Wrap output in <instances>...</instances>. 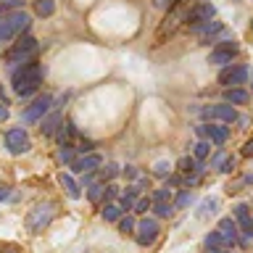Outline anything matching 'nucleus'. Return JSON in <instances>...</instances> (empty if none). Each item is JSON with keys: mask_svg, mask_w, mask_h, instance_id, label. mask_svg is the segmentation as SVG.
<instances>
[{"mask_svg": "<svg viewBox=\"0 0 253 253\" xmlns=\"http://www.w3.org/2000/svg\"><path fill=\"white\" fill-rule=\"evenodd\" d=\"M137 201H140V185H129V187L122 193V201H119V206H122L124 211H132Z\"/></svg>", "mask_w": 253, "mask_h": 253, "instance_id": "dca6fc26", "label": "nucleus"}, {"mask_svg": "<svg viewBox=\"0 0 253 253\" xmlns=\"http://www.w3.org/2000/svg\"><path fill=\"white\" fill-rule=\"evenodd\" d=\"M61 187L66 190V195L71 198V201H79V198H82V187L74 182L71 174H61Z\"/></svg>", "mask_w": 253, "mask_h": 253, "instance_id": "aec40b11", "label": "nucleus"}, {"mask_svg": "<svg viewBox=\"0 0 253 253\" xmlns=\"http://www.w3.org/2000/svg\"><path fill=\"white\" fill-rule=\"evenodd\" d=\"M50 108H53V98L50 95H37L35 98V103L24 111V122H42V119L50 114Z\"/></svg>", "mask_w": 253, "mask_h": 253, "instance_id": "9d476101", "label": "nucleus"}, {"mask_svg": "<svg viewBox=\"0 0 253 253\" xmlns=\"http://www.w3.org/2000/svg\"><path fill=\"white\" fill-rule=\"evenodd\" d=\"M179 166V171H185V174H190V171H201V169H198V161H195V158H182V161L177 164Z\"/></svg>", "mask_w": 253, "mask_h": 253, "instance_id": "c756f323", "label": "nucleus"}, {"mask_svg": "<svg viewBox=\"0 0 253 253\" xmlns=\"http://www.w3.org/2000/svg\"><path fill=\"white\" fill-rule=\"evenodd\" d=\"M153 174H156V177H169V174H171V164L169 161H158L153 166Z\"/></svg>", "mask_w": 253, "mask_h": 253, "instance_id": "2f4dec72", "label": "nucleus"}, {"mask_svg": "<svg viewBox=\"0 0 253 253\" xmlns=\"http://www.w3.org/2000/svg\"><path fill=\"white\" fill-rule=\"evenodd\" d=\"M213 16H216L213 5H211V3H203V0H198V3L193 5V11H190V16H187V24H190V27H198V24L211 21Z\"/></svg>", "mask_w": 253, "mask_h": 253, "instance_id": "2eb2a0df", "label": "nucleus"}, {"mask_svg": "<svg viewBox=\"0 0 253 253\" xmlns=\"http://www.w3.org/2000/svg\"><path fill=\"white\" fill-rule=\"evenodd\" d=\"M0 100L5 103V92H3V84H0Z\"/></svg>", "mask_w": 253, "mask_h": 253, "instance_id": "49530a36", "label": "nucleus"}, {"mask_svg": "<svg viewBox=\"0 0 253 253\" xmlns=\"http://www.w3.org/2000/svg\"><path fill=\"white\" fill-rule=\"evenodd\" d=\"M16 193H11V187H0V201H5V203H13L16 201Z\"/></svg>", "mask_w": 253, "mask_h": 253, "instance_id": "c9c22d12", "label": "nucleus"}, {"mask_svg": "<svg viewBox=\"0 0 253 253\" xmlns=\"http://www.w3.org/2000/svg\"><path fill=\"white\" fill-rule=\"evenodd\" d=\"M19 5H24V0H3V3H0V19L8 16L13 8H19Z\"/></svg>", "mask_w": 253, "mask_h": 253, "instance_id": "c85d7f7f", "label": "nucleus"}, {"mask_svg": "<svg viewBox=\"0 0 253 253\" xmlns=\"http://www.w3.org/2000/svg\"><path fill=\"white\" fill-rule=\"evenodd\" d=\"M40 84H42V66L37 61L21 63L19 69H13V92L19 98H29L32 92H37Z\"/></svg>", "mask_w": 253, "mask_h": 253, "instance_id": "f257e3e1", "label": "nucleus"}, {"mask_svg": "<svg viewBox=\"0 0 253 253\" xmlns=\"http://www.w3.org/2000/svg\"><path fill=\"white\" fill-rule=\"evenodd\" d=\"M209 253H232L229 248H213V251H209Z\"/></svg>", "mask_w": 253, "mask_h": 253, "instance_id": "a18cd8bd", "label": "nucleus"}, {"mask_svg": "<svg viewBox=\"0 0 253 253\" xmlns=\"http://www.w3.org/2000/svg\"><path fill=\"white\" fill-rule=\"evenodd\" d=\"M203 245H206V251H213V248H227L219 232H209V235H206V240H203Z\"/></svg>", "mask_w": 253, "mask_h": 253, "instance_id": "b1692460", "label": "nucleus"}, {"mask_svg": "<svg viewBox=\"0 0 253 253\" xmlns=\"http://www.w3.org/2000/svg\"><path fill=\"white\" fill-rule=\"evenodd\" d=\"M124 174H126L129 179H137V177H140V174H137V166H124Z\"/></svg>", "mask_w": 253, "mask_h": 253, "instance_id": "a19ab883", "label": "nucleus"}, {"mask_svg": "<svg viewBox=\"0 0 253 253\" xmlns=\"http://www.w3.org/2000/svg\"><path fill=\"white\" fill-rule=\"evenodd\" d=\"M211 153V145L206 140H201V142H195V150H193V156H195V161H203L206 156Z\"/></svg>", "mask_w": 253, "mask_h": 253, "instance_id": "bb28decb", "label": "nucleus"}, {"mask_svg": "<svg viewBox=\"0 0 253 253\" xmlns=\"http://www.w3.org/2000/svg\"><path fill=\"white\" fill-rule=\"evenodd\" d=\"M40 124H42V126H40V129H42V134H53V132H55V126L61 124V111H58V106H53V108H50V114H47Z\"/></svg>", "mask_w": 253, "mask_h": 253, "instance_id": "f3484780", "label": "nucleus"}, {"mask_svg": "<svg viewBox=\"0 0 253 253\" xmlns=\"http://www.w3.org/2000/svg\"><path fill=\"white\" fill-rule=\"evenodd\" d=\"M103 166V158L98 153H84L71 161V171L74 174H90V171H98Z\"/></svg>", "mask_w": 253, "mask_h": 253, "instance_id": "f8f14e48", "label": "nucleus"}, {"mask_svg": "<svg viewBox=\"0 0 253 253\" xmlns=\"http://www.w3.org/2000/svg\"><path fill=\"white\" fill-rule=\"evenodd\" d=\"M216 232L221 235V240H224L227 248H232L235 243H240V227H237V221L232 216H224L219 221V227H216Z\"/></svg>", "mask_w": 253, "mask_h": 253, "instance_id": "4468645a", "label": "nucleus"}, {"mask_svg": "<svg viewBox=\"0 0 253 253\" xmlns=\"http://www.w3.org/2000/svg\"><path fill=\"white\" fill-rule=\"evenodd\" d=\"M100 213H103V219H106V221H119V219L124 216V209L119 203H106Z\"/></svg>", "mask_w": 253, "mask_h": 253, "instance_id": "412c9836", "label": "nucleus"}, {"mask_svg": "<svg viewBox=\"0 0 253 253\" xmlns=\"http://www.w3.org/2000/svg\"><path fill=\"white\" fill-rule=\"evenodd\" d=\"M198 3V0H174V3L169 5V11H166V19L161 21V27H158V35H171V32H177L179 24L187 21L190 11H193V5Z\"/></svg>", "mask_w": 253, "mask_h": 253, "instance_id": "f03ea898", "label": "nucleus"}, {"mask_svg": "<svg viewBox=\"0 0 253 253\" xmlns=\"http://www.w3.org/2000/svg\"><path fill=\"white\" fill-rule=\"evenodd\" d=\"M221 29V24L216 21V19H211V21H206V24H198V27H193V32H198V35H201L203 40L211 35V32H219Z\"/></svg>", "mask_w": 253, "mask_h": 253, "instance_id": "4be33fe9", "label": "nucleus"}, {"mask_svg": "<svg viewBox=\"0 0 253 253\" xmlns=\"http://www.w3.org/2000/svg\"><path fill=\"white\" fill-rule=\"evenodd\" d=\"M35 11H37L40 16H53V11H55V3H53V0H37Z\"/></svg>", "mask_w": 253, "mask_h": 253, "instance_id": "a878e982", "label": "nucleus"}, {"mask_svg": "<svg viewBox=\"0 0 253 253\" xmlns=\"http://www.w3.org/2000/svg\"><path fill=\"white\" fill-rule=\"evenodd\" d=\"M243 156H245V158H251V156H253V140H248V142L243 145Z\"/></svg>", "mask_w": 253, "mask_h": 253, "instance_id": "79ce46f5", "label": "nucleus"}, {"mask_svg": "<svg viewBox=\"0 0 253 253\" xmlns=\"http://www.w3.org/2000/svg\"><path fill=\"white\" fill-rule=\"evenodd\" d=\"M213 209H216V201H213V198H206V201L201 203V211H198V216L206 219L209 213H213Z\"/></svg>", "mask_w": 253, "mask_h": 253, "instance_id": "7c9ffc66", "label": "nucleus"}, {"mask_svg": "<svg viewBox=\"0 0 253 253\" xmlns=\"http://www.w3.org/2000/svg\"><path fill=\"white\" fill-rule=\"evenodd\" d=\"M29 13H24V11H11L8 16H3L0 19V45L3 42H11L13 37H19L21 32H27L29 29Z\"/></svg>", "mask_w": 253, "mask_h": 253, "instance_id": "20e7f679", "label": "nucleus"}, {"mask_svg": "<svg viewBox=\"0 0 253 253\" xmlns=\"http://www.w3.org/2000/svg\"><path fill=\"white\" fill-rule=\"evenodd\" d=\"M206 137H209L213 145H224L227 137H229V129L221 124H209V132H206Z\"/></svg>", "mask_w": 253, "mask_h": 253, "instance_id": "6ab92c4d", "label": "nucleus"}, {"mask_svg": "<svg viewBox=\"0 0 253 253\" xmlns=\"http://www.w3.org/2000/svg\"><path fill=\"white\" fill-rule=\"evenodd\" d=\"M114 198H116V187H114V185H106V193H103V201H106V203H111ZM106 203H103V206H106Z\"/></svg>", "mask_w": 253, "mask_h": 253, "instance_id": "58836bf2", "label": "nucleus"}, {"mask_svg": "<svg viewBox=\"0 0 253 253\" xmlns=\"http://www.w3.org/2000/svg\"><path fill=\"white\" fill-rule=\"evenodd\" d=\"M203 119L209 122H221V124H232L237 122V114L229 103H216V106H206L203 108Z\"/></svg>", "mask_w": 253, "mask_h": 253, "instance_id": "9b49d317", "label": "nucleus"}, {"mask_svg": "<svg viewBox=\"0 0 253 253\" xmlns=\"http://www.w3.org/2000/svg\"><path fill=\"white\" fill-rule=\"evenodd\" d=\"M0 3H3V0H0Z\"/></svg>", "mask_w": 253, "mask_h": 253, "instance_id": "09e8293b", "label": "nucleus"}, {"mask_svg": "<svg viewBox=\"0 0 253 253\" xmlns=\"http://www.w3.org/2000/svg\"><path fill=\"white\" fill-rule=\"evenodd\" d=\"M153 211H156V216L166 219V216H171V213H174V206L169 201H153Z\"/></svg>", "mask_w": 253, "mask_h": 253, "instance_id": "5701e85b", "label": "nucleus"}, {"mask_svg": "<svg viewBox=\"0 0 253 253\" xmlns=\"http://www.w3.org/2000/svg\"><path fill=\"white\" fill-rule=\"evenodd\" d=\"M153 201H169V203H171V190H169V187H161V190H156Z\"/></svg>", "mask_w": 253, "mask_h": 253, "instance_id": "f704fd0d", "label": "nucleus"}, {"mask_svg": "<svg viewBox=\"0 0 253 253\" xmlns=\"http://www.w3.org/2000/svg\"><path fill=\"white\" fill-rule=\"evenodd\" d=\"M61 161H66V164L74 161V153H71V148H69V145H63V148H61Z\"/></svg>", "mask_w": 253, "mask_h": 253, "instance_id": "ea45409f", "label": "nucleus"}, {"mask_svg": "<svg viewBox=\"0 0 253 253\" xmlns=\"http://www.w3.org/2000/svg\"><path fill=\"white\" fill-rule=\"evenodd\" d=\"M134 229H137V221H134L132 216H122V219H119V232H122V235H132Z\"/></svg>", "mask_w": 253, "mask_h": 253, "instance_id": "393cba45", "label": "nucleus"}, {"mask_svg": "<svg viewBox=\"0 0 253 253\" xmlns=\"http://www.w3.org/2000/svg\"><path fill=\"white\" fill-rule=\"evenodd\" d=\"M237 50H240V45H237L235 40L219 42V45L211 50V55H209V63H216V66H229V63H232V58L237 55Z\"/></svg>", "mask_w": 253, "mask_h": 253, "instance_id": "1a4fd4ad", "label": "nucleus"}, {"mask_svg": "<svg viewBox=\"0 0 253 253\" xmlns=\"http://www.w3.org/2000/svg\"><path fill=\"white\" fill-rule=\"evenodd\" d=\"M0 253H21V251L16 248V245H3V248H0Z\"/></svg>", "mask_w": 253, "mask_h": 253, "instance_id": "37998d69", "label": "nucleus"}, {"mask_svg": "<svg viewBox=\"0 0 253 253\" xmlns=\"http://www.w3.org/2000/svg\"><path fill=\"white\" fill-rule=\"evenodd\" d=\"M251 95L240 90V87H229V90H224V103H229V106H245L248 103Z\"/></svg>", "mask_w": 253, "mask_h": 253, "instance_id": "a211bd4d", "label": "nucleus"}, {"mask_svg": "<svg viewBox=\"0 0 253 253\" xmlns=\"http://www.w3.org/2000/svg\"><path fill=\"white\" fill-rule=\"evenodd\" d=\"M148 209H153V198L140 195V201L134 203V213H148Z\"/></svg>", "mask_w": 253, "mask_h": 253, "instance_id": "cd10ccee", "label": "nucleus"}, {"mask_svg": "<svg viewBox=\"0 0 253 253\" xmlns=\"http://www.w3.org/2000/svg\"><path fill=\"white\" fill-rule=\"evenodd\" d=\"M53 213H55V203H40L27 213V221H24V224H27V229L32 235H40L47 224H50Z\"/></svg>", "mask_w": 253, "mask_h": 253, "instance_id": "39448f33", "label": "nucleus"}, {"mask_svg": "<svg viewBox=\"0 0 253 253\" xmlns=\"http://www.w3.org/2000/svg\"><path fill=\"white\" fill-rule=\"evenodd\" d=\"M119 174V166L116 164H106V169H103V179H114Z\"/></svg>", "mask_w": 253, "mask_h": 253, "instance_id": "e433bc0d", "label": "nucleus"}, {"mask_svg": "<svg viewBox=\"0 0 253 253\" xmlns=\"http://www.w3.org/2000/svg\"><path fill=\"white\" fill-rule=\"evenodd\" d=\"M235 166H237V161H235V158H224V164H221L219 166V171H224V174H229V171H235Z\"/></svg>", "mask_w": 253, "mask_h": 253, "instance_id": "4c0bfd02", "label": "nucleus"}, {"mask_svg": "<svg viewBox=\"0 0 253 253\" xmlns=\"http://www.w3.org/2000/svg\"><path fill=\"white\" fill-rule=\"evenodd\" d=\"M187 203H190V190H182L179 198H177V201H174L171 206H174V209H182V206H187Z\"/></svg>", "mask_w": 253, "mask_h": 253, "instance_id": "72a5a7b5", "label": "nucleus"}, {"mask_svg": "<svg viewBox=\"0 0 253 253\" xmlns=\"http://www.w3.org/2000/svg\"><path fill=\"white\" fill-rule=\"evenodd\" d=\"M37 50H40V42H37L35 37H21L13 47H8V50L3 53V63H8V66H21V63H29V61H35Z\"/></svg>", "mask_w": 253, "mask_h": 253, "instance_id": "7ed1b4c3", "label": "nucleus"}, {"mask_svg": "<svg viewBox=\"0 0 253 253\" xmlns=\"http://www.w3.org/2000/svg\"><path fill=\"white\" fill-rule=\"evenodd\" d=\"M251 71L245 69V66H232V63H229V66H224V71H221L219 74V84H224L227 90L229 87H237V84H243L245 82V77H248Z\"/></svg>", "mask_w": 253, "mask_h": 253, "instance_id": "ddd939ff", "label": "nucleus"}, {"mask_svg": "<svg viewBox=\"0 0 253 253\" xmlns=\"http://www.w3.org/2000/svg\"><path fill=\"white\" fill-rule=\"evenodd\" d=\"M232 219L240 227V245L243 248H251V243H253V213H251V209L245 203H237L232 209Z\"/></svg>", "mask_w": 253, "mask_h": 253, "instance_id": "423d86ee", "label": "nucleus"}, {"mask_svg": "<svg viewBox=\"0 0 253 253\" xmlns=\"http://www.w3.org/2000/svg\"><path fill=\"white\" fill-rule=\"evenodd\" d=\"M248 77H251V90H253V71H251V74H248Z\"/></svg>", "mask_w": 253, "mask_h": 253, "instance_id": "de8ad7c7", "label": "nucleus"}, {"mask_svg": "<svg viewBox=\"0 0 253 253\" xmlns=\"http://www.w3.org/2000/svg\"><path fill=\"white\" fill-rule=\"evenodd\" d=\"M103 193H106V185H92L90 190H87V198H90L92 203H98L103 198Z\"/></svg>", "mask_w": 253, "mask_h": 253, "instance_id": "473e14b6", "label": "nucleus"}, {"mask_svg": "<svg viewBox=\"0 0 253 253\" xmlns=\"http://www.w3.org/2000/svg\"><path fill=\"white\" fill-rule=\"evenodd\" d=\"M8 119V108H5V103H0V122H5Z\"/></svg>", "mask_w": 253, "mask_h": 253, "instance_id": "c03bdc74", "label": "nucleus"}, {"mask_svg": "<svg viewBox=\"0 0 253 253\" xmlns=\"http://www.w3.org/2000/svg\"><path fill=\"white\" fill-rule=\"evenodd\" d=\"M5 148L11 150L13 156L27 153V150L32 148V140H29L27 129H24V126H13V129H8V134H5Z\"/></svg>", "mask_w": 253, "mask_h": 253, "instance_id": "6e6552de", "label": "nucleus"}, {"mask_svg": "<svg viewBox=\"0 0 253 253\" xmlns=\"http://www.w3.org/2000/svg\"><path fill=\"white\" fill-rule=\"evenodd\" d=\"M158 232H161V227H158V221L156 219H140L137 221V229H134V240H137V245H142V248H148V245H153L156 243V237Z\"/></svg>", "mask_w": 253, "mask_h": 253, "instance_id": "0eeeda50", "label": "nucleus"}]
</instances>
